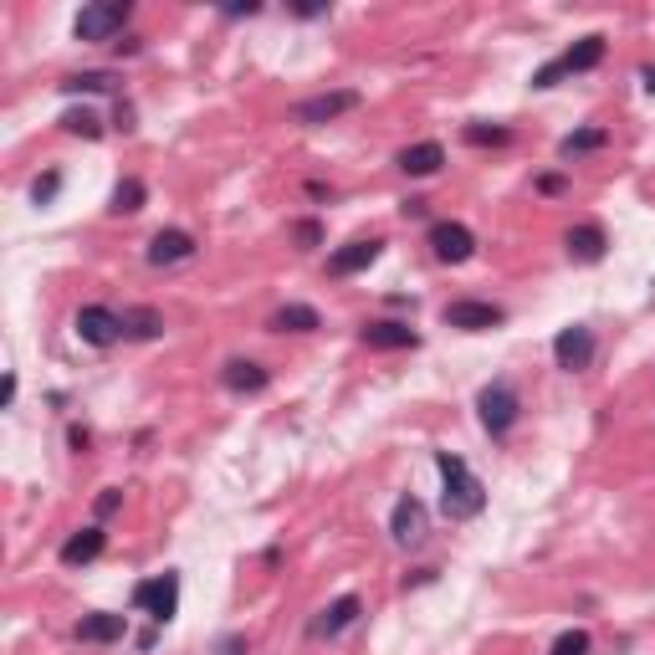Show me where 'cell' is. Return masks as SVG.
I'll return each instance as SVG.
<instances>
[{
  "mask_svg": "<svg viewBox=\"0 0 655 655\" xmlns=\"http://www.w3.org/2000/svg\"><path fill=\"white\" fill-rule=\"evenodd\" d=\"M425 241H430L435 261H446V267H461V261L476 256V236H471V226H461V221H435Z\"/></svg>",
  "mask_w": 655,
  "mask_h": 655,
  "instance_id": "30bf717a",
  "label": "cell"
},
{
  "mask_svg": "<svg viewBox=\"0 0 655 655\" xmlns=\"http://www.w3.org/2000/svg\"><path fill=\"white\" fill-rule=\"evenodd\" d=\"M604 144H609V134H604L599 123H589V128H574V134L558 139V159H584V154H594Z\"/></svg>",
  "mask_w": 655,
  "mask_h": 655,
  "instance_id": "7402d4cb",
  "label": "cell"
},
{
  "mask_svg": "<svg viewBox=\"0 0 655 655\" xmlns=\"http://www.w3.org/2000/svg\"><path fill=\"white\" fill-rule=\"evenodd\" d=\"M604 52H609V41H604L599 31H589V36H579L558 62L538 67V72H533V87H558V77H569V72H594V67L604 62Z\"/></svg>",
  "mask_w": 655,
  "mask_h": 655,
  "instance_id": "277c9868",
  "label": "cell"
},
{
  "mask_svg": "<svg viewBox=\"0 0 655 655\" xmlns=\"http://www.w3.org/2000/svg\"><path fill=\"white\" fill-rule=\"evenodd\" d=\"M256 11H261L256 0H246V6H226V16H231V21H246V16H256Z\"/></svg>",
  "mask_w": 655,
  "mask_h": 655,
  "instance_id": "d590c367",
  "label": "cell"
},
{
  "mask_svg": "<svg viewBox=\"0 0 655 655\" xmlns=\"http://www.w3.org/2000/svg\"><path fill=\"white\" fill-rule=\"evenodd\" d=\"M118 507H123V492H118V487H108V492L98 497V517H113Z\"/></svg>",
  "mask_w": 655,
  "mask_h": 655,
  "instance_id": "1f68e13d",
  "label": "cell"
},
{
  "mask_svg": "<svg viewBox=\"0 0 655 655\" xmlns=\"http://www.w3.org/2000/svg\"><path fill=\"white\" fill-rule=\"evenodd\" d=\"M57 190H62V174H57V169H47V174H41V180L31 185V205H52V200H57Z\"/></svg>",
  "mask_w": 655,
  "mask_h": 655,
  "instance_id": "f1b7e54d",
  "label": "cell"
},
{
  "mask_svg": "<svg viewBox=\"0 0 655 655\" xmlns=\"http://www.w3.org/2000/svg\"><path fill=\"white\" fill-rule=\"evenodd\" d=\"M128 21H134V6H128V0H98V6H82L77 11L72 36L77 41H113Z\"/></svg>",
  "mask_w": 655,
  "mask_h": 655,
  "instance_id": "5b68a950",
  "label": "cell"
},
{
  "mask_svg": "<svg viewBox=\"0 0 655 655\" xmlns=\"http://www.w3.org/2000/svg\"><path fill=\"white\" fill-rule=\"evenodd\" d=\"M359 615H364V599H359V594H338L328 609H318V620L308 625V635H313V640H338Z\"/></svg>",
  "mask_w": 655,
  "mask_h": 655,
  "instance_id": "4fadbf2b",
  "label": "cell"
},
{
  "mask_svg": "<svg viewBox=\"0 0 655 655\" xmlns=\"http://www.w3.org/2000/svg\"><path fill=\"white\" fill-rule=\"evenodd\" d=\"M67 441H72V446H77V451H82V446H87V441H93V435H87V430H82V425H72V430H67Z\"/></svg>",
  "mask_w": 655,
  "mask_h": 655,
  "instance_id": "f35d334b",
  "label": "cell"
},
{
  "mask_svg": "<svg viewBox=\"0 0 655 655\" xmlns=\"http://www.w3.org/2000/svg\"><path fill=\"white\" fill-rule=\"evenodd\" d=\"M563 190H569L563 174H543V180H538V195H563Z\"/></svg>",
  "mask_w": 655,
  "mask_h": 655,
  "instance_id": "d6a6232c",
  "label": "cell"
},
{
  "mask_svg": "<svg viewBox=\"0 0 655 655\" xmlns=\"http://www.w3.org/2000/svg\"><path fill=\"white\" fill-rule=\"evenodd\" d=\"M410 180H430V174H441V164H446V149L435 144V139H425V144H410V149H400V159H395Z\"/></svg>",
  "mask_w": 655,
  "mask_h": 655,
  "instance_id": "ffe728a7",
  "label": "cell"
},
{
  "mask_svg": "<svg viewBox=\"0 0 655 655\" xmlns=\"http://www.w3.org/2000/svg\"><path fill=\"white\" fill-rule=\"evenodd\" d=\"M435 466H441V512L451 522H471V517L487 512V487H482V476L466 466V456L435 451Z\"/></svg>",
  "mask_w": 655,
  "mask_h": 655,
  "instance_id": "6da1fadb",
  "label": "cell"
},
{
  "mask_svg": "<svg viewBox=\"0 0 655 655\" xmlns=\"http://www.w3.org/2000/svg\"><path fill=\"white\" fill-rule=\"evenodd\" d=\"M359 338H364L369 348H379V354H395V348H420V333H415L410 323H389V318L364 323V328H359Z\"/></svg>",
  "mask_w": 655,
  "mask_h": 655,
  "instance_id": "9a60e30c",
  "label": "cell"
},
{
  "mask_svg": "<svg viewBox=\"0 0 655 655\" xmlns=\"http://www.w3.org/2000/svg\"><path fill=\"white\" fill-rule=\"evenodd\" d=\"M517 415H522V400H517V384L512 379L482 384V395H476V420H482V430L492 435V441H507Z\"/></svg>",
  "mask_w": 655,
  "mask_h": 655,
  "instance_id": "7a4b0ae2",
  "label": "cell"
},
{
  "mask_svg": "<svg viewBox=\"0 0 655 655\" xmlns=\"http://www.w3.org/2000/svg\"><path fill=\"white\" fill-rule=\"evenodd\" d=\"M400 215H405V221H425V215H430V200H420V195H410V200L400 205Z\"/></svg>",
  "mask_w": 655,
  "mask_h": 655,
  "instance_id": "4dcf8cb0",
  "label": "cell"
},
{
  "mask_svg": "<svg viewBox=\"0 0 655 655\" xmlns=\"http://www.w3.org/2000/svg\"><path fill=\"white\" fill-rule=\"evenodd\" d=\"M441 323L446 328H461V333H492L507 323V313L497 308V302H482V297H456L441 308Z\"/></svg>",
  "mask_w": 655,
  "mask_h": 655,
  "instance_id": "8992f818",
  "label": "cell"
},
{
  "mask_svg": "<svg viewBox=\"0 0 655 655\" xmlns=\"http://www.w3.org/2000/svg\"><path fill=\"white\" fill-rule=\"evenodd\" d=\"M82 645H113L128 635V615H108V609H93V615H82L77 630H72Z\"/></svg>",
  "mask_w": 655,
  "mask_h": 655,
  "instance_id": "2e32d148",
  "label": "cell"
},
{
  "mask_svg": "<svg viewBox=\"0 0 655 655\" xmlns=\"http://www.w3.org/2000/svg\"><path fill=\"white\" fill-rule=\"evenodd\" d=\"M563 246H569V261L594 267V261H604V251H609V236H604V226L584 221V226H574L569 236H563Z\"/></svg>",
  "mask_w": 655,
  "mask_h": 655,
  "instance_id": "e0dca14e",
  "label": "cell"
},
{
  "mask_svg": "<svg viewBox=\"0 0 655 655\" xmlns=\"http://www.w3.org/2000/svg\"><path fill=\"white\" fill-rule=\"evenodd\" d=\"M359 103H364V93H354V87H333V93L302 98V103L292 108V123H302V128H318V123H333V118H343V113H354Z\"/></svg>",
  "mask_w": 655,
  "mask_h": 655,
  "instance_id": "52a82bcc",
  "label": "cell"
},
{
  "mask_svg": "<svg viewBox=\"0 0 655 655\" xmlns=\"http://www.w3.org/2000/svg\"><path fill=\"white\" fill-rule=\"evenodd\" d=\"M144 195H149L144 180H134V174H128V180L113 185V205H108V210H113V215H134V210H144Z\"/></svg>",
  "mask_w": 655,
  "mask_h": 655,
  "instance_id": "484cf974",
  "label": "cell"
},
{
  "mask_svg": "<svg viewBox=\"0 0 655 655\" xmlns=\"http://www.w3.org/2000/svg\"><path fill=\"white\" fill-rule=\"evenodd\" d=\"M292 236H297V246H302V251L323 246V226H318V221H297V226H292Z\"/></svg>",
  "mask_w": 655,
  "mask_h": 655,
  "instance_id": "f546056e",
  "label": "cell"
},
{
  "mask_svg": "<svg viewBox=\"0 0 655 655\" xmlns=\"http://www.w3.org/2000/svg\"><path fill=\"white\" fill-rule=\"evenodd\" d=\"M461 139H466L471 149H507V144H512V128H507V123H466Z\"/></svg>",
  "mask_w": 655,
  "mask_h": 655,
  "instance_id": "cb8c5ba5",
  "label": "cell"
},
{
  "mask_svg": "<svg viewBox=\"0 0 655 655\" xmlns=\"http://www.w3.org/2000/svg\"><path fill=\"white\" fill-rule=\"evenodd\" d=\"M103 548H108V533L103 528H82V533H72L67 543H62V563H67V569H87V563H93V558H103Z\"/></svg>",
  "mask_w": 655,
  "mask_h": 655,
  "instance_id": "d6986e66",
  "label": "cell"
},
{
  "mask_svg": "<svg viewBox=\"0 0 655 655\" xmlns=\"http://www.w3.org/2000/svg\"><path fill=\"white\" fill-rule=\"evenodd\" d=\"M379 256H384V241L379 236H359V241H348V246H338L328 256V277H359V272L374 267Z\"/></svg>",
  "mask_w": 655,
  "mask_h": 655,
  "instance_id": "7c38bea8",
  "label": "cell"
},
{
  "mask_svg": "<svg viewBox=\"0 0 655 655\" xmlns=\"http://www.w3.org/2000/svg\"><path fill=\"white\" fill-rule=\"evenodd\" d=\"M389 538H395L400 548H420L430 538V512L420 497H400L395 512H389Z\"/></svg>",
  "mask_w": 655,
  "mask_h": 655,
  "instance_id": "8fae6325",
  "label": "cell"
},
{
  "mask_svg": "<svg viewBox=\"0 0 655 655\" xmlns=\"http://www.w3.org/2000/svg\"><path fill=\"white\" fill-rule=\"evenodd\" d=\"M62 93L77 98V93H118V77L113 72H72L62 77Z\"/></svg>",
  "mask_w": 655,
  "mask_h": 655,
  "instance_id": "d4e9b609",
  "label": "cell"
},
{
  "mask_svg": "<svg viewBox=\"0 0 655 655\" xmlns=\"http://www.w3.org/2000/svg\"><path fill=\"white\" fill-rule=\"evenodd\" d=\"M159 333H164V313H154V308H123V338L149 343Z\"/></svg>",
  "mask_w": 655,
  "mask_h": 655,
  "instance_id": "603a6c76",
  "label": "cell"
},
{
  "mask_svg": "<svg viewBox=\"0 0 655 655\" xmlns=\"http://www.w3.org/2000/svg\"><path fill=\"white\" fill-rule=\"evenodd\" d=\"M267 328H272V333H318V328H323V313L308 308V302H287V308L272 313Z\"/></svg>",
  "mask_w": 655,
  "mask_h": 655,
  "instance_id": "44dd1931",
  "label": "cell"
},
{
  "mask_svg": "<svg viewBox=\"0 0 655 655\" xmlns=\"http://www.w3.org/2000/svg\"><path fill=\"white\" fill-rule=\"evenodd\" d=\"M190 256H195V236H190V231H180V226L159 231V236L149 241V251H144L149 267H180V261H190Z\"/></svg>",
  "mask_w": 655,
  "mask_h": 655,
  "instance_id": "5bb4252c",
  "label": "cell"
},
{
  "mask_svg": "<svg viewBox=\"0 0 655 655\" xmlns=\"http://www.w3.org/2000/svg\"><path fill=\"white\" fill-rule=\"evenodd\" d=\"M594 348H599L594 328L569 323V328H558V338H553V359H558V369L579 374V369H589V364H594Z\"/></svg>",
  "mask_w": 655,
  "mask_h": 655,
  "instance_id": "9c48e42d",
  "label": "cell"
},
{
  "mask_svg": "<svg viewBox=\"0 0 655 655\" xmlns=\"http://www.w3.org/2000/svg\"><path fill=\"white\" fill-rule=\"evenodd\" d=\"M16 389H21V379H16V374H6V389H0V405H6V410L16 405Z\"/></svg>",
  "mask_w": 655,
  "mask_h": 655,
  "instance_id": "e575fe53",
  "label": "cell"
},
{
  "mask_svg": "<svg viewBox=\"0 0 655 655\" xmlns=\"http://www.w3.org/2000/svg\"><path fill=\"white\" fill-rule=\"evenodd\" d=\"M241 650H246V635H226L221 640V655H241Z\"/></svg>",
  "mask_w": 655,
  "mask_h": 655,
  "instance_id": "8d00e7d4",
  "label": "cell"
},
{
  "mask_svg": "<svg viewBox=\"0 0 655 655\" xmlns=\"http://www.w3.org/2000/svg\"><path fill=\"white\" fill-rule=\"evenodd\" d=\"M128 609H134V615H149L154 625H169L174 615H180V574L164 569L154 579H139L134 594H128Z\"/></svg>",
  "mask_w": 655,
  "mask_h": 655,
  "instance_id": "3957f363",
  "label": "cell"
},
{
  "mask_svg": "<svg viewBox=\"0 0 655 655\" xmlns=\"http://www.w3.org/2000/svg\"><path fill=\"white\" fill-rule=\"evenodd\" d=\"M640 87H645V93H655V62L640 67Z\"/></svg>",
  "mask_w": 655,
  "mask_h": 655,
  "instance_id": "74e56055",
  "label": "cell"
},
{
  "mask_svg": "<svg viewBox=\"0 0 655 655\" xmlns=\"http://www.w3.org/2000/svg\"><path fill=\"white\" fill-rule=\"evenodd\" d=\"M72 328H77V338H82L87 348H113V343L123 338V313L103 308V302H87V308H77Z\"/></svg>",
  "mask_w": 655,
  "mask_h": 655,
  "instance_id": "ba28073f",
  "label": "cell"
},
{
  "mask_svg": "<svg viewBox=\"0 0 655 655\" xmlns=\"http://www.w3.org/2000/svg\"><path fill=\"white\" fill-rule=\"evenodd\" d=\"M328 11H333V6H292L297 21H318V16H328Z\"/></svg>",
  "mask_w": 655,
  "mask_h": 655,
  "instance_id": "836d02e7",
  "label": "cell"
},
{
  "mask_svg": "<svg viewBox=\"0 0 655 655\" xmlns=\"http://www.w3.org/2000/svg\"><path fill=\"white\" fill-rule=\"evenodd\" d=\"M62 128H67V134H77V139H103V118L93 108H67Z\"/></svg>",
  "mask_w": 655,
  "mask_h": 655,
  "instance_id": "4316f807",
  "label": "cell"
},
{
  "mask_svg": "<svg viewBox=\"0 0 655 655\" xmlns=\"http://www.w3.org/2000/svg\"><path fill=\"white\" fill-rule=\"evenodd\" d=\"M589 650H594L589 630H563V635L553 640V650H548V655H589Z\"/></svg>",
  "mask_w": 655,
  "mask_h": 655,
  "instance_id": "83f0119b",
  "label": "cell"
},
{
  "mask_svg": "<svg viewBox=\"0 0 655 655\" xmlns=\"http://www.w3.org/2000/svg\"><path fill=\"white\" fill-rule=\"evenodd\" d=\"M221 384L231 389V395H261V389L272 384V374H267V364H256V359H231L221 369Z\"/></svg>",
  "mask_w": 655,
  "mask_h": 655,
  "instance_id": "ac0fdd59",
  "label": "cell"
}]
</instances>
